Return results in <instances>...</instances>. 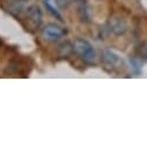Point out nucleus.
<instances>
[{
    "label": "nucleus",
    "mask_w": 147,
    "mask_h": 147,
    "mask_svg": "<svg viewBox=\"0 0 147 147\" xmlns=\"http://www.w3.org/2000/svg\"><path fill=\"white\" fill-rule=\"evenodd\" d=\"M66 34L65 28L60 27L57 23H47L41 29V36L42 38L48 42H56L63 38Z\"/></svg>",
    "instance_id": "f03ea898"
},
{
    "label": "nucleus",
    "mask_w": 147,
    "mask_h": 147,
    "mask_svg": "<svg viewBox=\"0 0 147 147\" xmlns=\"http://www.w3.org/2000/svg\"><path fill=\"white\" fill-rule=\"evenodd\" d=\"M73 44V52H74L81 60H84L87 64H93L96 60V50L94 45L81 37H78L74 40Z\"/></svg>",
    "instance_id": "f257e3e1"
},
{
    "label": "nucleus",
    "mask_w": 147,
    "mask_h": 147,
    "mask_svg": "<svg viewBox=\"0 0 147 147\" xmlns=\"http://www.w3.org/2000/svg\"><path fill=\"white\" fill-rule=\"evenodd\" d=\"M27 16H28V20L35 27H38L42 23V20H43V12H42L40 6L31 5L27 9Z\"/></svg>",
    "instance_id": "20e7f679"
},
{
    "label": "nucleus",
    "mask_w": 147,
    "mask_h": 147,
    "mask_svg": "<svg viewBox=\"0 0 147 147\" xmlns=\"http://www.w3.org/2000/svg\"><path fill=\"white\" fill-rule=\"evenodd\" d=\"M102 59L105 64L110 65V66H115L118 67L122 65V59L119 56H117L115 52H113L111 50H103L102 51Z\"/></svg>",
    "instance_id": "39448f33"
},
{
    "label": "nucleus",
    "mask_w": 147,
    "mask_h": 147,
    "mask_svg": "<svg viewBox=\"0 0 147 147\" xmlns=\"http://www.w3.org/2000/svg\"><path fill=\"white\" fill-rule=\"evenodd\" d=\"M73 52V44L69 42H64L58 47V55L60 57H67Z\"/></svg>",
    "instance_id": "423d86ee"
},
{
    "label": "nucleus",
    "mask_w": 147,
    "mask_h": 147,
    "mask_svg": "<svg viewBox=\"0 0 147 147\" xmlns=\"http://www.w3.org/2000/svg\"><path fill=\"white\" fill-rule=\"evenodd\" d=\"M8 9L11 13L20 14L23 11V3L21 0H11L8 3Z\"/></svg>",
    "instance_id": "0eeeda50"
},
{
    "label": "nucleus",
    "mask_w": 147,
    "mask_h": 147,
    "mask_svg": "<svg viewBox=\"0 0 147 147\" xmlns=\"http://www.w3.org/2000/svg\"><path fill=\"white\" fill-rule=\"evenodd\" d=\"M108 31L114 36H123L127 31V22L119 15H114L110 18L107 24Z\"/></svg>",
    "instance_id": "7ed1b4c3"
}]
</instances>
